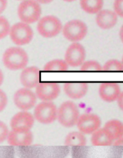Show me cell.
I'll use <instances>...</instances> for the list:
<instances>
[{"label":"cell","instance_id":"obj_9","mask_svg":"<svg viewBox=\"0 0 123 158\" xmlns=\"http://www.w3.org/2000/svg\"><path fill=\"white\" fill-rule=\"evenodd\" d=\"M9 35L15 44L20 46L30 42L33 38L34 33L28 24L20 21L11 26Z\"/></svg>","mask_w":123,"mask_h":158},{"label":"cell","instance_id":"obj_25","mask_svg":"<svg viewBox=\"0 0 123 158\" xmlns=\"http://www.w3.org/2000/svg\"><path fill=\"white\" fill-rule=\"evenodd\" d=\"M11 26L7 19L3 15L0 16V38H3L9 35Z\"/></svg>","mask_w":123,"mask_h":158},{"label":"cell","instance_id":"obj_5","mask_svg":"<svg viewBox=\"0 0 123 158\" xmlns=\"http://www.w3.org/2000/svg\"><path fill=\"white\" fill-rule=\"evenodd\" d=\"M80 115L76 104L72 100H66L57 108V120L62 126L71 127L76 125Z\"/></svg>","mask_w":123,"mask_h":158},{"label":"cell","instance_id":"obj_27","mask_svg":"<svg viewBox=\"0 0 123 158\" xmlns=\"http://www.w3.org/2000/svg\"><path fill=\"white\" fill-rule=\"evenodd\" d=\"M113 10L118 17L123 18V0H116L113 3Z\"/></svg>","mask_w":123,"mask_h":158},{"label":"cell","instance_id":"obj_19","mask_svg":"<svg viewBox=\"0 0 123 158\" xmlns=\"http://www.w3.org/2000/svg\"><path fill=\"white\" fill-rule=\"evenodd\" d=\"M102 129L105 136L112 142L123 137V123L119 120H108Z\"/></svg>","mask_w":123,"mask_h":158},{"label":"cell","instance_id":"obj_1","mask_svg":"<svg viewBox=\"0 0 123 158\" xmlns=\"http://www.w3.org/2000/svg\"><path fill=\"white\" fill-rule=\"evenodd\" d=\"M71 153L72 158H122L123 146L75 145Z\"/></svg>","mask_w":123,"mask_h":158},{"label":"cell","instance_id":"obj_15","mask_svg":"<svg viewBox=\"0 0 123 158\" xmlns=\"http://www.w3.org/2000/svg\"><path fill=\"white\" fill-rule=\"evenodd\" d=\"M19 79L23 87L35 88L40 82V69L35 66H26L22 70Z\"/></svg>","mask_w":123,"mask_h":158},{"label":"cell","instance_id":"obj_13","mask_svg":"<svg viewBox=\"0 0 123 158\" xmlns=\"http://www.w3.org/2000/svg\"><path fill=\"white\" fill-rule=\"evenodd\" d=\"M60 92L59 85L55 82H40L35 91L37 98L45 102H53L58 97Z\"/></svg>","mask_w":123,"mask_h":158},{"label":"cell","instance_id":"obj_28","mask_svg":"<svg viewBox=\"0 0 123 158\" xmlns=\"http://www.w3.org/2000/svg\"><path fill=\"white\" fill-rule=\"evenodd\" d=\"M8 98L6 93L2 89H0V111H3L6 107Z\"/></svg>","mask_w":123,"mask_h":158},{"label":"cell","instance_id":"obj_16","mask_svg":"<svg viewBox=\"0 0 123 158\" xmlns=\"http://www.w3.org/2000/svg\"><path fill=\"white\" fill-rule=\"evenodd\" d=\"M121 91L119 84L115 82L102 83L98 89L100 98L108 103L116 101Z\"/></svg>","mask_w":123,"mask_h":158},{"label":"cell","instance_id":"obj_32","mask_svg":"<svg viewBox=\"0 0 123 158\" xmlns=\"http://www.w3.org/2000/svg\"><path fill=\"white\" fill-rule=\"evenodd\" d=\"M114 145L123 146V137L117 140Z\"/></svg>","mask_w":123,"mask_h":158},{"label":"cell","instance_id":"obj_4","mask_svg":"<svg viewBox=\"0 0 123 158\" xmlns=\"http://www.w3.org/2000/svg\"><path fill=\"white\" fill-rule=\"evenodd\" d=\"M17 12L20 21L29 24L38 21L41 18L42 9L37 0H24L19 3Z\"/></svg>","mask_w":123,"mask_h":158},{"label":"cell","instance_id":"obj_18","mask_svg":"<svg viewBox=\"0 0 123 158\" xmlns=\"http://www.w3.org/2000/svg\"><path fill=\"white\" fill-rule=\"evenodd\" d=\"M63 89L65 95L70 99L78 100L86 95L88 85L84 82H67L63 84Z\"/></svg>","mask_w":123,"mask_h":158},{"label":"cell","instance_id":"obj_22","mask_svg":"<svg viewBox=\"0 0 123 158\" xmlns=\"http://www.w3.org/2000/svg\"><path fill=\"white\" fill-rule=\"evenodd\" d=\"M91 140L93 143L96 145H110L112 143L105 136L102 128L99 129L93 133Z\"/></svg>","mask_w":123,"mask_h":158},{"label":"cell","instance_id":"obj_31","mask_svg":"<svg viewBox=\"0 0 123 158\" xmlns=\"http://www.w3.org/2000/svg\"><path fill=\"white\" fill-rule=\"evenodd\" d=\"M118 35L120 40L123 44V24L121 25L119 29Z\"/></svg>","mask_w":123,"mask_h":158},{"label":"cell","instance_id":"obj_21","mask_svg":"<svg viewBox=\"0 0 123 158\" xmlns=\"http://www.w3.org/2000/svg\"><path fill=\"white\" fill-rule=\"evenodd\" d=\"M69 67L64 59H56L46 62L44 66L43 70L45 71H65L68 69Z\"/></svg>","mask_w":123,"mask_h":158},{"label":"cell","instance_id":"obj_30","mask_svg":"<svg viewBox=\"0 0 123 158\" xmlns=\"http://www.w3.org/2000/svg\"><path fill=\"white\" fill-rule=\"evenodd\" d=\"M7 4L6 0H0V12H2L5 9Z\"/></svg>","mask_w":123,"mask_h":158},{"label":"cell","instance_id":"obj_26","mask_svg":"<svg viewBox=\"0 0 123 158\" xmlns=\"http://www.w3.org/2000/svg\"><path fill=\"white\" fill-rule=\"evenodd\" d=\"M72 137V143L74 145H83L86 143L85 137L81 132H74L69 135Z\"/></svg>","mask_w":123,"mask_h":158},{"label":"cell","instance_id":"obj_33","mask_svg":"<svg viewBox=\"0 0 123 158\" xmlns=\"http://www.w3.org/2000/svg\"><path fill=\"white\" fill-rule=\"evenodd\" d=\"M38 2L40 4H46L52 1L51 0H38Z\"/></svg>","mask_w":123,"mask_h":158},{"label":"cell","instance_id":"obj_7","mask_svg":"<svg viewBox=\"0 0 123 158\" xmlns=\"http://www.w3.org/2000/svg\"><path fill=\"white\" fill-rule=\"evenodd\" d=\"M36 28L38 33L45 38L57 35L62 31L63 25L60 19L52 15H45L37 22Z\"/></svg>","mask_w":123,"mask_h":158},{"label":"cell","instance_id":"obj_20","mask_svg":"<svg viewBox=\"0 0 123 158\" xmlns=\"http://www.w3.org/2000/svg\"><path fill=\"white\" fill-rule=\"evenodd\" d=\"M79 5L86 13L96 15L103 9L104 2L102 0H81Z\"/></svg>","mask_w":123,"mask_h":158},{"label":"cell","instance_id":"obj_6","mask_svg":"<svg viewBox=\"0 0 123 158\" xmlns=\"http://www.w3.org/2000/svg\"><path fill=\"white\" fill-rule=\"evenodd\" d=\"M87 24L77 19L70 20L63 25L62 33L64 37L72 43H78L86 36L88 32Z\"/></svg>","mask_w":123,"mask_h":158},{"label":"cell","instance_id":"obj_29","mask_svg":"<svg viewBox=\"0 0 123 158\" xmlns=\"http://www.w3.org/2000/svg\"><path fill=\"white\" fill-rule=\"evenodd\" d=\"M116 101L118 107L123 111V91H121Z\"/></svg>","mask_w":123,"mask_h":158},{"label":"cell","instance_id":"obj_34","mask_svg":"<svg viewBox=\"0 0 123 158\" xmlns=\"http://www.w3.org/2000/svg\"><path fill=\"white\" fill-rule=\"evenodd\" d=\"M0 82L1 84V83H2L3 81L4 76L2 72H1L0 71Z\"/></svg>","mask_w":123,"mask_h":158},{"label":"cell","instance_id":"obj_10","mask_svg":"<svg viewBox=\"0 0 123 158\" xmlns=\"http://www.w3.org/2000/svg\"><path fill=\"white\" fill-rule=\"evenodd\" d=\"M37 98L35 92L23 87L14 93L13 100L15 106L20 110L27 111L34 108Z\"/></svg>","mask_w":123,"mask_h":158},{"label":"cell","instance_id":"obj_12","mask_svg":"<svg viewBox=\"0 0 123 158\" xmlns=\"http://www.w3.org/2000/svg\"><path fill=\"white\" fill-rule=\"evenodd\" d=\"M35 120L33 114L28 111L20 110L13 116L10 124L13 131L27 132L32 127Z\"/></svg>","mask_w":123,"mask_h":158},{"label":"cell","instance_id":"obj_35","mask_svg":"<svg viewBox=\"0 0 123 158\" xmlns=\"http://www.w3.org/2000/svg\"><path fill=\"white\" fill-rule=\"evenodd\" d=\"M121 61L123 63V55L122 56V58H121Z\"/></svg>","mask_w":123,"mask_h":158},{"label":"cell","instance_id":"obj_14","mask_svg":"<svg viewBox=\"0 0 123 158\" xmlns=\"http://www.w3.org/2000/svg\"><path fill=\"white\" fill-rule=\"evenodd\" d=\"M101 124L100 117L96 114L89 113L80 114L76 125L82 133L90 134L99 129Z\"/></svg>","mask_w":123,"mask_h":158},{"label":"cell","instance_id":"obj_11","mask_svg":"<svg viewBox=\"0 0 123 158\" xmlns=\"http://www.w3.org/2000/svg\"><path fill=\"white\" fill-rule=\"evenodd\" d=\"M86 52L79 42L72 43L66 49L64 59L69 67H80L86 60Z\"/></svg>","mask_w":123,"mask_h":158},{"label":"cell","instance_id":"obj_23","mask_svg":"<svg viewBox=\"0 0 123 158\" xmlns=\"http://www.w3.org/2000/svg\"><path fill=\"white\" fill-rule=\"evenodd\" d=\"M102 71H123V63L116 59L108 60L102 65Z\"/></svg>","mask_w":123,"mask_h":158},{"label":"cell","instance_id":"obj_3","mask_svg":"<svg viewBox=\"0 0 123 158\" xmlns=\"http://www.w3.org/2000/svg\"><path fill=\"white\" fill-rule=\"evenodd\" d=\"M28 59L26 52L19 46L7 48L3 52L2 57L4 65L12 71L22 70L25 68L28 63Z\"/></svg>","mask_w":123,"mask_h":158},{"label":"cell","instance_id":"obj_2","mask_svg":"<svg viewBox=\"0 0 123 158\" xmlns=\"http://www.w3.org/2000/svg\"><path fill=\"white\" fill-rule=\"evenodd\" d=\"M21 158H65L69 152L67 146H21L17 148Z\"/></svg>","mask_w":123,"mask_h":158},{"label":"cell","instance_id":"obj_24","mask_svg":"<svg viewBox=\"0 0 123 158\" xmlns=\"http://www.w3.org/2000/svg\"><path fill=\"white\" fill-rule=\"evenodd\" d=\"M79 69L82 71H102V65L95 60H85Z\"/></svg>","mask_w":123,"mask_h":158},{"label":"cell","instance_id":"obj_8","mask_svg":"<svg viewBox=\"0 0 123 158\" xmlns=\"http://www.w3.org/2000/svg\"><path fill=\"white\" fill-rule=\"evenodd\" d=\"M57 108L53 102L41 101L34 108L33 115L39 123H51L57 120Z\"/></svg>","mask_w":123,"mask_h":158},{"label":"cell","instance_id":"obj_17","mask_svg":"<svg viewBox=\"0 0 123 158\" xmlns=\"http://www.w3.org/2000/svg\"><path fill=\"white\" fill-rule=\"evenodd\" d=\"M118 17L113 10L103 9L95 15V21L99 28L104 30H108L116 26Z\"/></svg>","mask_w":123,"mask_h":158}]
</instances>
